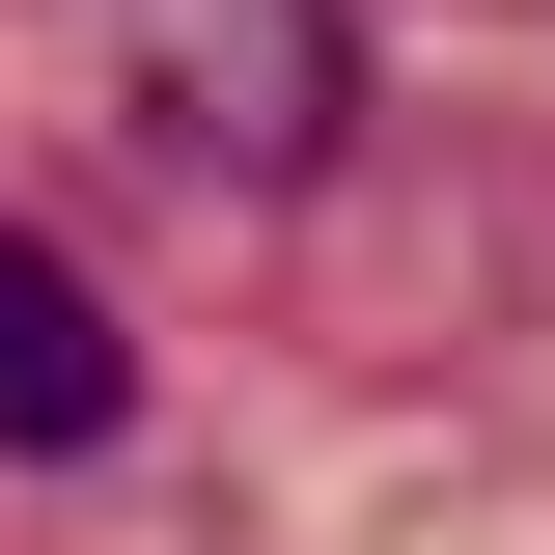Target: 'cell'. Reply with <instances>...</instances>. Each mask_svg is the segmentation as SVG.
I'll list each match as a JSON object with an SVG mask.
<instances>
[{
    "instance_id": "1",
    "label": "cell",
    "mask_w": 555,
    "mask_h": 555,
    "mask_svg": "<svg viewBox=\"0 0 555 555\" xmlns=\"http://www.w3.org/2000/svg\"><path fill=\"white\" fill-rule=\"evenodd\" d=\"M112 56H139V139H195V167H334L361 56H334V0H112Z\"/></svg>"
},
{
    "instance_id": "2",
    "label": "cell",
    "mask_w": 555,
    "mask_h": 555,
    "mask_svg": "<svg viewBox=\"0 0 555 555\" xmlns=\"http://www.w3.org/2000/svg\"><path fill=\"white\" fill-rule=\"evenodd\" d=\"M112 416H139V334L83 306V250L0 222V444H112Z\"/></svg>"
}]
</instances>
